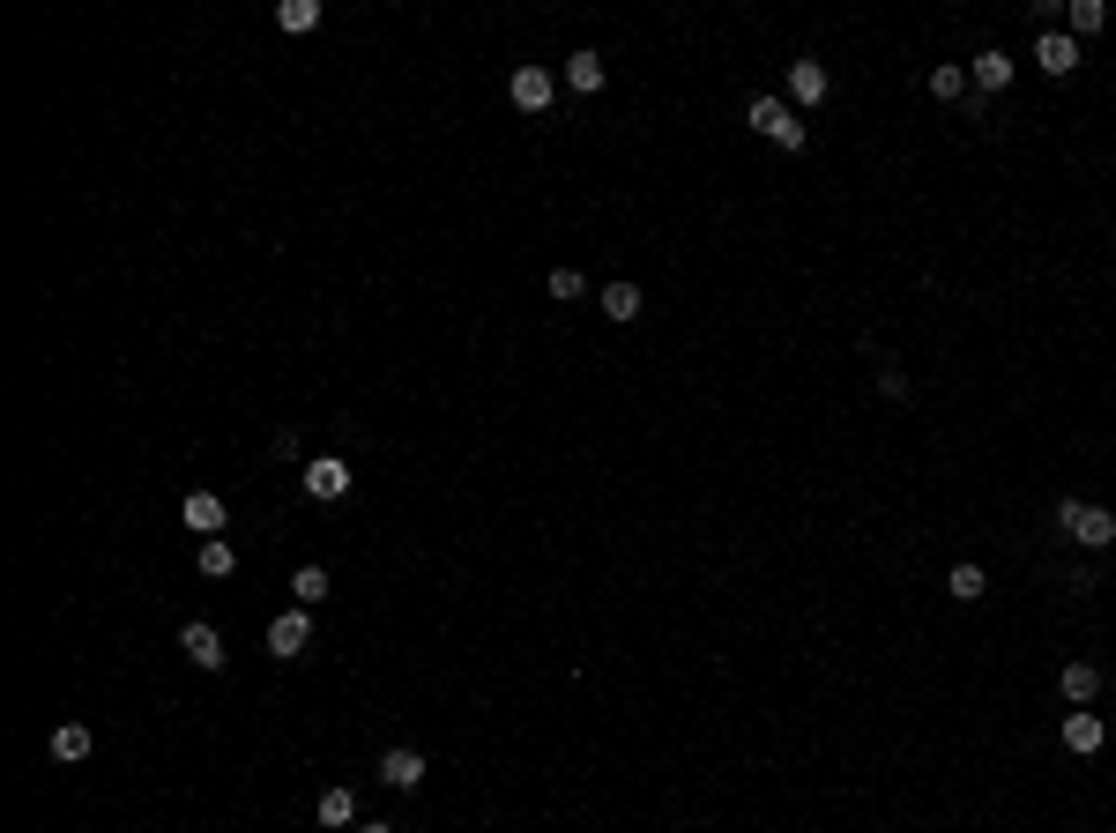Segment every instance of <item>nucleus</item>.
Listing matches in <instances>:
<instances>
[{"label": "nucleus", "instance_id": "nucleus-1", "mask_svg": "<svg viewBox=\"0 0 1116 833\" xmlns=\"http://www.w3.org/2000/svg\"><path fill=\"white\" fill-rule=\"evenodd\" d=\"M1057 529L1072 543H1087V551H1109L1116 543V514L1109 506H1087V499H1057Z\"/></svg>", "mask_w": 1116, "mask_h": 833}, {"label": "nucleus", "instance_id": "nucleus-2", "mask_svg": "<svg viewBox=\"0 0 1116 833\" xmlns=\"http://www.w3.org/2000/svg\"><path fill=\"white\" fill-rule=\"evenodd\" d=\"M752 126H759V134H767L775 149H789V157H796V149L812 142V126L796 120V105H789V97H752Z\"/></svg>", "mask_w": 1116, "mask_h": 833}, {"label": "nucleus", "instance_id": "nucleus-3", "mask_svg": "<svg viewBox=\"0 0 1116 833\" xmlns=\"http://www.w3.org/2000/svg\"><path fill=\"white\" fill-rule=\"evenodd\" d=\"M305 648H313V611H284V618L268 625V655L276 663H298Z\"/></svg>", "mask_w": 1116, "mask_h": 833}, {"label": "nucleus", "instance_id": "nucleus-4", "mask_svg": "<svg viewBox=\"0 0 1116 833\" xmlns=\"http://www.w3.org/2000/svg\"><path fill=\"white\" fill-rule=\"evenodd\" d=\"M506 97H514L521 112H551V97H559V83H551L543 68H514V83H506Z\"/></svg>", "mask_w": 1116, "mask_h": 833}, {"label": "nucleus", "instance_id": "nucleus-5", "mask_svg": "<svg viewBox=\"0 0 1116 833\" xmlns=\"http://www.w3.org/2000/svg\"><path fill=\"white\" fill-rule=\"evenodd\" d=\"M179 648H187V663H194V669H224V632H216V625L194 618L187 632H179Z\"/></svg>", "mask_w": 1116, "mask_h": 833}, {"label": "nucleus", "instance_id": "nucleus-6", "mask_svg": "<svg viewBox=\"0 0 1116 833\" xmlns=\"http://www.w3.org/2000/svg\"><path fill=\"white\" fill-rule=\"evenodd\" d=\"M380 782H387V789H417V782H424V751L395 745L387 759H380Z\"/></svg>", "mask_w": 1116, "mask_h": 833}, {"label": "nucleus", "instance_id": "nucleus-7", "mask_svg": "<svg viewBox=\"0 0 1116 833\" xmlns=\"http://www.w3.org/2000/svg\"><path fill=\"white\" fill-rule=\"evenodd\" d=\"M1034 60H1042L1049 75H1072V68H1079V38H1065V31H1042V38H1034Z\"/></svg>", "mask_w": 1116, "mask_h": 833}, {"label": "nucleus", "instance_id": "nucleus-8", "mask_svg": "<svg viewBox=\"0 0 1116 833\" xmlns=\"http://www.w3.org/2000/svg\"><path fill=\"white\" fill-rule=\"evenodd\" d=\"M789 105H827V68L819 60H796L789 68Z\"/></svg>", "mask_w": 1116, "mask_h": 833}, {"label": "nucleus", "instance_id": "nucleus-9", "mask_svg": "<svg viewBox=\"0 0 1116 833\" xmlns=\"http://www.w3.org/2000/svg\"><path fill=\"white\" fill-rule=\"evenodd\" d=\"M305 492H313V499H343V492H350V469H343V461H305Z\"/></svg>", "mask_w": 1116, "mask_h": 833}, {"label": "nucleus", "instance_id": "nucleus-10", "mask_svg": "<svg viewBox=\"0 0 1116 833\" xmlns=\"http://www.w3.org/2000/svg\"><path fill=\"white\" fill-rule=\"evenodd\" d=\"M1057 692H1065L1072 708H1087V700L1102 692V669H1094V663H1065V669H1057Z\"/></svg>", "mask_w": 1116, "mask_h": 833}, {"label": "nucleus", "instance_id": "nucleus-11", "mask_svg": "<svg viewBox=\"0 0 1116 833\" xmlns=\"http://www.w3.org/2000/svg\"><path fill=\"white\" fill-rule=\"evenodd\" d=\"M968 83H975V89H991V97H997V89L1012 83V60H1005L997 45H991V52H975V68H968Z\"/></svg>", "mask_w": 1116, "mask_h": 833}, {"label": "nucleus", "instance_id": "nucleus-12", "mask_svg": "<svg viewBox=\"0 0 1116 833\" xmlns=\"http://www.w3.org/2000/svg\"><path fill=\"white\" fill-rule=\"evenodd\" d=\"M194 566H202L208 581H231V574H239V551H231V543H224V536H208L202 551H194Z\"/></svg>", "mask_w": 1116, "mask_h": 833}, {"label": "nucleus", "instance_id": "nucleus-13", "mask_svg": "<svg viewBox=\"0 0 1116 833\" xmlns=\"http://www.w3.org/2000/svg\"><path fill=\"white\" fill-rule=\"evenodd\" d=\"M596 305H603L611 321H640V283H603V291H596Z\"/></svg>", "mask_w": 1116, "mask_h": 833}, {"label": "nucleus", "instance_id": "nucleus-14", "mask_svg": "<svg viewBox=\"0 0 1116 833\" xmlns=\"http://www.w3.org/2000/svg\"><path fill=\"white\" fill-rule=\"evenodd\" d=\"M187 529L216 536V529H224V499H216V492H187Z\"/></svg>", "mask_w": 1116, "mask_h": 833}, {"label": "nucleus", "instance_id": "nucleus-15", "mask_svg": "<svg viewBox=\"0 0 1116 833\" xmlns=\"http://www.w3.org/2000/svg\"><path fill=\"white\" fill-rule=\"evenodd\" d=\"M321 23V0H276V31H290V38H305Z\"/></svg>", "mask_w": 1116, "mask_h": 833}, {"label": "nucleus", "instance_id": "nucleus-16", "mask_svg": "<svg viewBox=\"0 0 1116 833\" xmlns=\"http://www.w3.org/2000/svg\"><path fill=\"white\" fill-rule=\"evenodd\" d=\"M290 595H298V611H313V603L328 595V566H298V574H290Z\"/></svg>", "mask_w": 1116, "mask_h": 833}, {"label": "nucleus", "instance_id": "nucleus-17", "mask_svg": "<svg viewBox=\"0 0 1116 833\" xmlns=\"http://www.w3.org/2000/svg\"><path fill=\"white\" fill-rule=\"evenodd\" d=\"M983 588H991V581H983V566H952V574H946L952 603H983Z\"/></svg>", "mask_w": 1116, "mask_h": 833}, {"label": "nucleus", "instance_id": "nucleus-18", "mask_svg": "<svg viewBox=\"0 0 1116 833\" xmlns=\"http://www.w3.org/2000/svg\"><path fill=\"white\" fill-rule=\"evenodd\" d=\"M52 759H68V766L89 759V729H83V722H60V729H52Z\"/></svg>", "mask_w": 1116, "mask_h": 833}, {"label": "nucleus", "instance_id": "nucleus-19", "mask_svg": "<svg viewBox=\"0 0 1116 833\" xmlns=\"http://www.w3.org/2000/svg\"><path fill=\"white\" fill-rule=\"evenodd\" d=\"M566 89H580V97L603 89V60H596V52H574V60H566Z\"/></svg>", "mask_w": 1116, "mask_h": 833}, {"label": "nucleus", "instance_id": "nucleus-20", "mask_svg": "<svg viewBox=\"0 0 1116 833\" xmlns=\"http://www.w3.org/2000/svg\"><path fill=\"white\" fill-rule=\"evenodd\" d=\"M1065 23H1072V38H1094V31L1109 23V8H1102V0H1072V8H1065Z\"/></svg>", "mask_w": 1116, "mask_h": 833}, {"label": "nucleus", "instance_id": "nucleus-21", "mask_svg": "<svg viewBox=\"0 0 1116 833\" xmlns=\"http://www.w3.org/2000/svg\"><path fill=\"white\" fill-rule=\"evenodd\" d=\"M321 826H358V796L328 789V796H321Z\"/></svg>", "mask_w": 1116, "mask_h": 833}, {"label": "nucleus", "instance_id": "nucleus-22", "mask_svg": "<svg viewBox=\"0 0 1116 833\" xmlns=\"http://www.w3.org/2000/svg\"><path fill=\"white\" fill-rule=\"evenodd\" d=\"M1065 745H1072V751H1102V722H1094V714H1065Z\"/></svg>", "mask_w": 1116, "mask_h": 833}, {"label": "nucleus", "instance_id": "nucleus-23", "mask_svg": "<svg viewBox=\"0 0 1116 833\" xmlns=\"http://www.w3.org/2000/svg\"><path fill=\"white\" fill-rule=\"evenodd\" d=\"M931 97H938V105L968 97V68H931Z\"/></svg>", "mask_w": 1116, "mask_h": 833}, {"label": "nucleus", "instance_id": "nucleus-24", "mask_svg": "<svg viewBox=\"0 0 1116 833\" xmlns=\"http://www.w3.org/2000/svg\"><path fill=\"white\" fill-rule=\"evenodd\" d=\"M551 298H596L588 283H580L574 268H551Z\"/></svg>", "mask_w": 1116, "mask_h": 833}, {"label": "nucleus", "instance_id": "nucleus-25", "mask_svg": "<svg viewBox=\"0 0 1116 833\" xmlns=\"http://www.w3.org/2000/svg\"><path fill=\"white\" fill-rule=\"evenodd\" d=\"M878 395H893V402L909 395V379H901V365H878Z\"/></svg>", "mask_w": 1116, "mask_h": 833}, {"label": "nucleus", "instance_id": "nucleus-26", "mask_svg": "<svg viewBox=\"0 0 1116 833\" xmlns=\"http://www.w3.org/2000/svg\"><path fill=\"white\" fill-rule=\"evenodd\" d=\"M358 833H395V826H358Z\"/></svg>", "mask_w": 1116, "mask_h": 833}]
</instances>
